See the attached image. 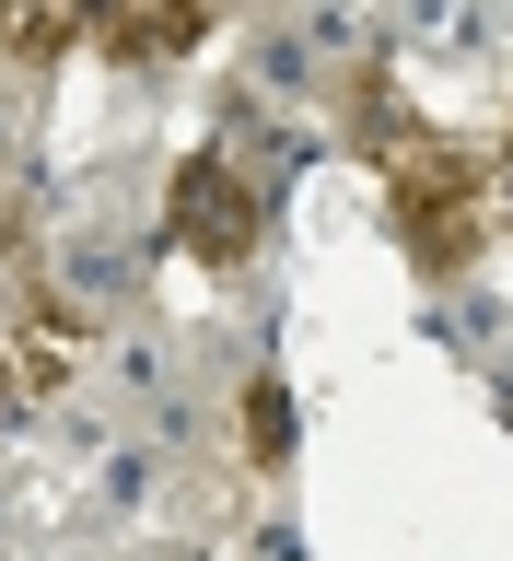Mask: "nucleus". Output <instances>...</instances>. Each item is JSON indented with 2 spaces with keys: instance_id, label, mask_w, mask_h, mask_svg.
<instances>
[{
  "instance_id": "obj_1",
  "label": "nucleus",
  "mask_w": 513,
  "mask_h": 561,
  "mask_svg": "<svg viewBox=\"0 0 513 561\" xmlns=\"http://www.w3.org/2000/svg\"><path fill=\"white\" fill-rule=\"evenodd\" d=\"M140 270H152V234H140V222L70 210L59 234H47V280H59V293H70V316H94V328H117V316H129Z\"/></svg>"
},
{
  "instance_id": "obj_2",
  "label": "nucleus",
  "mask_w": 513,
  "mask_h": 561,
  "mask_svg": "<svg viewBox=\"0 0 513 561\" xmlns=\"http://www.w3.org/2000/svg\"><path fill=\"white\" fill-rule=\"evenodd\" d=\"M234 94L280 105V117H304L315 94H327V59H315V35L304 24H280V12H245V82Z\"/></svg>"
},
{
  "instance_id": "obj_3",
  "label": "nucleus",
  "mask_w": 513,
  "mask_h": 561,
  "mask_svg": "<svg viewBox=\"0 0 513 561\" xmlns=\"http://www.w3.org/2000/svg\"><path fill=\"white\" fill-rule=\"evenodd\" d=\"M164 480H175V456H164V445H140V433H117V445L94 456V515H105V526H152Z\"/></svg>"
},
{
  "instance_id": "obj_4",
  "label": "nucleus",
  "mask_w": 513,
  "mask_h": 561,
  "mask_svg": "<svg viewBox=\"0 0 513 561\" xmlns=\"http://www.w3.org/2000/svg\"><path fill=\"white\" fill-rule=\"evenodd\" d=\"M432 340L502 363V340H513V293H490V280H444V293H432Z\"/></svg>"
},
{
  "instance_id": "obj_5",
  "label": "nucleus",
  "mask_w": 513,
  "mask_h": 561,
  "mask_svg": "<svg viewBox=\"0 0 513 561\" xmlns=\"http://www.w3.org/2000/svg\"><path fill=\"white\" fill-rule=\"evenodd\" d=\"M479 0H409V12H397V47H409V59H467V47H479Z\"/></svg>"
},
{
  "instance_id": "obj_6",
  "label": "nucleus",
  "mask_w": 513,
  "mask_h": 561,
  "mask_svg": "<svg viewBox=\"0 0 513 561\" xmlns=\"http://www.w3.org/2000/svg\"><path fill=\"white\" fill-rule=\"evenodd\" d=\"M12 526H24V503H12V480H0V550H12Z\"/></svg>"
},
{
  "instance_id": "obj_7",
  "label": "nucleus",
  "mask_w": 513,
  "mask_h": 561,
  "mask_svg": "<svg viewBox=\"0 0 513 561\" xmlns=\"http://www.w3.org/2000/svg\"><path fill=\"white\" fill-rule=\"evenodd\" d=\"M152 561H210V550H187V538H164V550H152Z\"/></svg>"
},
{
  "instance_id": "obj_8",
  "label": "nucleus",
  "mask_w": 513,
  "mask_h": 561,
  "mask_svg": "<svg viewBox=\"0 0 513 561\" xmlns=\"http://www.w3.org/2000/svg\"><path fill=\"white\" fill-rule=\"evenodd\" d=\"M479 12H513V0H479Z\"/></svg>"
}]
</instances>
